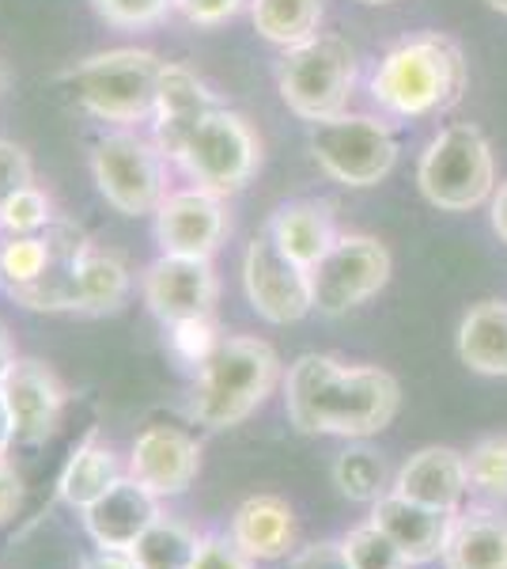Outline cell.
Listing matches in <instances>:
<instances>
[{
  "instance_id": "cell-27",
  "label": "cell",
  "mask_w": 507,
  "mask_h": 569,
  "mask_svg": "<svg viewBox=\"0 0 507 569\" xmlns=\"http://www.w3.org/2000/svg\"><path fill=\"white\" fill-rule=\"evenodd\" d=\"M201 536L190 525L174 517H160L133 543V558L141 569H190L193 555H197Z\"/></svg>"
},
{
  "instance_id": "cell-2",
  "label": "cell",
  "mask_w": 507,
  "mask_h": 569,
  "mask_svg": "<svg viewBox=\"0 0 507 569\" xmlns=\"http://www.w3.org/2000/svg\"><path fill=\"white\" fill-rule=\"evenodd\" d=\"M466 58L455 39L424 31L383 53L372 72V99L394 118L444 114L466 91Z\"/></svg>"
},
{
  "instance_id": "cell-9",
  "label": "cell",
  "mask_w": 507,
  "mask_h": 569,
  "mask_svg": "<svg viewBox=\"0 0 507 569\" xmlns=\"http://www.w3.org/2000/svg\"><path fill=\"white\" fill-rule=\"evenodd\" d=\"M307 144L318 168L341 187L353 190L383 182L398 160V141H394L391 126L372 114H348V110L311 122Z\"/></svg>"
},
{
  "instance_id": "cell-13",
  "label": "cell",
  "mask_w": 507,
  "mask_h": 569,
  "mask_svg": "<svg viewBox=\"0 0 507 569\" xmlns=\"http://www.w3.org/2000/svg\"><path fill=\"white\" fill-rule=\"evenodd\" d=\"M155 243L163 254H190V259H212L227 236L224 198L201 187L168 190L155 209Z\"/></svg>"
},
{
  "instance_id": "cell-43",
  "label": "cell",
  "mask_w": 507,
  "mask_h": 569,
  "mask_svg": "<svg viewBox=\"0 0 507 569\" xmlns=\"http://www.w3.org/2000/svg\"><path fill=\"white\" fill-rule=\"evenodd\" d=\"M16 361V353H12V342H8V330H4V323H0V376L8 372V365Z\"/></svg>"
},
{
  "instance_id": "cell-35",
  "label": "cell",
  "mask_w": 507,
  "mask_h": 569,
  "mask_svg": "<svg viewBox=\"0 0 507 569\" xmlns=\"http://www.w3.org/2000/svg\"><path fill=\"white\" fill-rule=\"evenodd\" d=\"M31 182H34V163L27 149L8 141V137H0V209L20 194V190L31 187Z\"/></svg>"
},
{
  "instance_id": "cell-22",
  "label": "cell",
  "mask_w": 507,
  "mask_h": 569,
  "mask_svg": "<svg viewBox=\"0 0 507 569\" xmlns=\"http://www.w3.org/2000/svg\"><path fill=\"white\" fill-rule=\"evenodd\" d=\"M270 236L276 240L288 259H296L300 266H315L322 254L334 247L337 228H334V213H329L326 201H288L273 213Z\"/></svg>"
},
{
  "instance_id": "cell-38",
  "label": "cell",
  "mask_w": 507,
  "mask_h": 569,
  "mask_svg": "<svg viewBox=\"0 0 507 569\" xmlns=\"http://www.w3.org/2000/svg\"><path fill=\"white\" fill-rule=\"evenodd\" d=\"M292 569H353L341 550V539L337 543H311L303 547L296 558H292Z\"/></svg>"
},
{
  "instance_id": "cell-16",
  "label": "cell",
  "mask_w": 507,
  "mask_h": 569,
  "mask_svg": "<svg viewBox=\"0 0 507 569\" xmlns=\"http://www.w3.org/2000/svg\"><path fill=\"white\" fill-rule=\"evenodd\" d=\"M216 96L209 91L205 80L186 66L168 61L160 77V91H155V110H152V141L160 144V152L174 163L186 144V137L197 130V122L216 110Z\"/></svg>"
},
{
  "instance_id": "cell-4",
  "label": "cell",
  "mask_w": 507,
  "mask_h": 569,
  "mask_svg": "<svg viewBox=\"0 0 507 569\" xmlns=\"http://www.w3.org/2000/svg\"><path fill=\"white\" fill-rule=\"evenodd\" d=\"M281 380V357L262 338H220L193 376L190 418L205 429H235L262 407Z\"/></svg>"
},
{
  "instance_id": "cell-29",
  "label": "cell",
  "mask_w": 507,
  "mask_h": 569,
  "mask_svg": "<svg viewBox=\"0 0 507 569\" xmlns=\"http://www.w3.org/2000/svg\"><path fill=\"white\" fill-rule=\"evenodd\" d=\"M53 259L50 236H8L0 243V284L4 292L27 289L45 273V266Z\"/></svg>"
},
{
  "instance_id": "cell-20",
  "label": "cell",
  "mask_w": 507,
  "mask_h": 569,
  "mask_svg": "<svg viewBox=\"0 0 507 569\" xmlns=\"http://www.w3.org/2000/svg\"><path fill=\"white\" fill-rule=\"evenodd\" d=\"M444 569H507V512L458 509L444 543Z\"/></svg>"
},
{
  "instance_id": "cell-40",
  "label": "cell",
  "mask_w": 507,
  "mask_h": 569,
  "mask_svg": "<svg viewBox=\"0 0 507 569\" xmlns=\"http://www.w3.org/2000/svg\"><path fill=\"white\" fill-rule=\"evenodd\" d=\"M23 498V486H20V475L8 467V460H0V525L16 512V505Z\"/></svg>"
},
{
  "instance_id": "cell-45",
  "label": "cell",
  "mask_w": 507,
  "mask_h": 569,
  "mask_svg": "<svg viewBox=\"0 0 507 569\" xmlns=\"http://www.w3.org/2000/svg\"><path fill=\"white\" fill-rule=\"evenodd\" d=\"M359 4H394V0H359Z\"/></svg>"
},
{
  "instance_id": "cell-3",
  "label": "cell",
  "mask_w": 507,
  "mask_h": 569,
  "mask_svg": "<svg viewBox=\"0 0 507 569\" xmlns=\"http://www.w3.org/2000/svg\"><path fill=\"white\" fill-rule=\"evenodd\" d=\"M163 66L152 50L118 46V50L91 53L77 66L58 72V88L69 96V103L84 110L95 122H107L114 130H133L136 122H149L155 110Z\"/></svg>"
},
{
  "instance_id": "cell-24",
  "label": "cell",
  "mask_w": 507,
  "mask_h": 569,
  "mask_svg": "<svg viewBox=\"0 0 507 569\" xmlns=\"http://www.w3.org/2000/svg\"><path fill=\"white\" fill-rule=\"evenodd\" d=\"M129 289H133L129 266L118 259L114 251H103V247H91V243L80 247V254H77L80 305H77V311H84V316H107V311H118L125 305Z\"/></svg>"
},
{
  "instance_id": "cell-6",
  "label": "cell",
  "mask_w": 507,
  "mask_h": 569,
  "mask_svg": "<svg viewBox=\"0 0 507 569\" xmlns=\"http://www.w3.org/2000/svg\"><path fill=\"white\" fill-rule=\"evenodd\" d=\"M417 187L444 213H466V209L485 206L496 190V160L485 133L469 122L439 130L420 156Z\"/></svg>"
},
{
  "instance_id": "cell-18",
  "label": "cell",
  "mask_w": 507,
  "mask_h": 569,
  "mask_svg": "<svg viewBox=\"0 0 507 569\" xmlns=\"http://www.w3.org/2000/svg\"><path fill=\"white\" fill-rule=\"evenodd\" d=\"M466 490H469L466 456L447 445H428L420 452H413L402 463L398 479H394V493L444 512H458Z\"/></svg>"
},
{
  "instance_id": "cell-23",
  "label": "cell",
  "mask_w": 507,
  "mask_h": 569,
  "mask_svg": "<svg viewBox=\"0 0 507 569\" xmlns=\"http://www.w3.org/2000/svg\"><path fill=\"white\" fill-rule=\"evenodd\" d=\"M458 357L477 376H507V300H481L466 311Z\"/></svg>"
},
{
  "instance_id": "cell-17",
  "label": "cell",
  "mask_w": 507,
  "mask_h": 569,
  "mask_svg": "<svg viewBox=\"0 0 507 569\" xmlns=\"http://www.w3.org/2000/svg\"><path fill=\"white\" fill-rule=\"evenodd\" d=\"M160 498L136 479L122 475L99 501L84 509V531L95 547L133 550L136 539L160 520Z\"/></svg>"
},
{
  "instance_id": "cell-14",
  "label": "cell",
  "mask_w": 507,
  "mask_h": 569,
  "mask_svg": "<svg viewBox=\"0 0 507 569\" xmlns=\"http://www.w3.org/2000/svg\"><path fill=\"white\" fill-rule=\"evenodd\" d=\"M0 395L12 410L16 445H45L61 426L64 415V388L50 365L34 357H16L8 372L0 376Z\"/></svg>"
},
{
  "instance_id": "cell-21",
  "label": "cell",
  "mask_w": 507,
  "mask_h": 569,
  "mask_svg": "<svg viewBox=\"0 0 507 569\" xmlns=\"http://www.w3.org/2000/svg\"><path fill=\"white\" fill-rule=\"evenodd\" d=\"M232 539L254 562H276L296 543V512L276 493H254L235 509Z\"/></svg>"
},
{
  "instance_id": "cell-32",
  "label": "cell",
  "mask_w": 507,
  "mask_h": 569,
  "mask_svg": "<svg viewBox=\"0 0 507 569\" xmlns=\"http://www.w3.org/2000/svg\"><path fill=\"white\" fill-rule=\"evenodd\" d=\"M50 224H53V201L39 182H31V187L20 190V194L0 209V232L4 236H42Z\"/></svg>"
},
{
  "instance_id": "cell-34",
  "label": "cell",
  "mask_w": 507,
  "mask_h": 569,
  "mask_svg": "<svg viewBox=\"0 0 507 569\" xmlns=\"http://www.w3.org/2000/svg\"><path fill=\"white\" fill-rule=\"evenodd\" d=\"M99 20L118 27V31H144V27L163 23L174 12V0H91Z\"/></svg>"
},
{
  "instance_id": "cell-30",
  "label": "cell",
  "mask_w": 507,
  "mask_h": 569,
  "mask_svg": "<svg viewBox=\"0 0 507 569\" xmlns=\"http://www.w3.org/2000/svg\"><path fill=\"white\" fill-rule=\"evenodd\" d=\"M341 550H345V558L353 569H409L413 566L398 550V543H394L379 525H372V520L353 531H345Z\"/></svg>"
},
{
  "instance_id": "cell-8",
  "label": "cell",
  "mask_w": 507,
  "mask_h": 569,
  "mask_svg": "<svg viewBox=\"0 0 507 569\" xmlns=\"http://www.w3.org/2000/svg\"><path fill=\"white\" fill-rule=\"evenodd\" d=\"M179 163L186 171L193 187L209 190L216 198L239 194L246 182L254 179L257 163H262V144L243 114L227 107H216L197 130L186 137L179 152Z\"/></svg>"
},
{
  "instance_id": "cell-42",
  "label": "cell",
  "mask_w": 507,
  "mask_h": 569,
  "mask_svg": "<svg viewBox=\"0 0 507 569\" xmlns=\"http://www.w3.org/2000/svg\"><path fill=\"white\" fill-rule=\"evenodd\" d=\"M16 445V426H12V410H8L4 395H0V460H8Z\"/></svg>"
},
{
  "instance_id": "cell-41",
  "label": "cell",
  "mask_w": 507,
  "mask_h": 569,
  "mask_svg": "<svg viewBox=\"0 0 507 569\" xmlns=\"http://www.w3.org/2000/svg\"><path fill=\"white\" fill-rule=\"evenodd\" d=\"M488 201H493V206H488L493 209V213H488L493 217V232L500 236V243H507V182H500Z\"/></svg>"
},
{
  "instance_id": "cell-46",
  "label": "cell",
  "mask_w": 507,
  "mask_h": 569,
  "mask_svg": "<svg viewBox=\"0 0 507 569\" xmlns=\"http://www.w3.org/2000/svg\"><path fill=\"white\" fill-rule=\"evenodd\" d=\"M4 80H8V77H4V66H0V91H4Z\"/></svg>"
},
{
  "instance_id": "cell-31",
  "label": "cell",
  "mask_w": 507,
  "mask_h": 569,
  "mask_svg": "<svg viewBox=\"0 0 507 569\" xmlns=\"http://www.w3.org/2000/svg\"><path fill=\"white\" fill-rule=\"evenodd\" d=\"M469 490L485 493L488 501H507V437H485L466 456Z\"/></svg>"
},
{
  "instance_id": "cell-26",
  "label": "cell",
  "mask_w": 507,
  "mask_h": 569,
  "mask_svg": "<svg viewBox=\"0 0 507 569\" xmlns=\"http://www.w3.org/2000/svg\"><path fill=\"white\" fill-rule=\"evenodd\" d=\"M322 16H326V0H251L254 31L281 50L318 34Z\"/></svg>"
},
{
  "instance_id": "cell-39",
  "label": "cell",
  "mask_w": 507,
  "mask_h": 569,
  "mask_svg": "<svg viewBox=\"0 0 507 569\" xmlns=\"http://www.w3.org/2000/svg\"><path fill=\"white\" fill-rule=\"evenodd\" d=\"M80 569H141L133 558V550H114V547H95L91 555H84Z\"/></svg>"
},
{
  "instance_id": "cell-25",
  "label": "cell",
  "mask_w": 507,
  "mask_h": 569,
  "mask_svg": "<svg viewBox=\"0 0 507 569\" xmlns=\"http://www.w3.org/2000/svg\"><path fill=\"white\" fill-rule=\"evenodd\" d=\"M122 479V467H118V456L110 452L107 445H99L95 433H91L84 445H77V452L69 456L61 479H58V498L69 505V509L84 512L91 501H99L103 493Z\"/></svg>"
},
{
  "instance_id": "cell-7",
  "label": "cell",
  "mask_w": 507,
  "mask_h": 569,
  "mask_svg": "<svg viewBox=\"0 0 507 569\" xmlns=\"http://www.w3.org/2000/svg\"><path fill=\"white\" fill-rule=\"evenodd\" d=\"M168 156L136 130H107L91 144V179L122 217H152L168 198Z\"/></svg>"
},
{
  "instance_id": "cell-1",
  "label": "cell",
  "mask_w": 507,
  "mask_h": 569,
  "mask_svg": "<svg viewBox=\"0 0 507 569\" xmlns=\"http://www.w3.org/2000/svg\"><path fill=\"white\" fill-rule=\"evenodd\" d=\"M402 388L386 369L345 365L329 353H303L284 380V410L303 437L364 440L398 415Z\"/></svg>"
},
{
  "instance_id": "cell-33",
  "label": "cell",
  "mask_w": 507,
  "mask_h": 569,
  "mask_svg": "<svg viewBox=\"0 0 507 569\" xmlns=\"http://www.w3.org/2000/svg\"><path fill=\"white\" fill-rule=\"evenodd\" d=\"M220 346V330L212 323V316H193V319H179V323H168V350L174 361L190 365L193 372L209 361V353Z\"/></svg>"
},
{
  "instance_id": "cell-5",
  "label": "cell",
  "mask_w": 507,
  "mask_h": 569,
  "mask_svg": "<svg viewBox=\"0 0 507 569\" xmlns=\"http://www.w3.org/2000/svg\"><path fill=\"white\" fill-rule=\"evenodd\" d=\"M356 88V53L341 34H311L281 53L276 61V91L284 107L303 122L345 114Z\"/></svg>"
},
{
  "instance_id": "cell-37",
  "label": "cell",
  "mask_w": 507,
  "mask_h": 569,
  "mask_svg": "<svg viewBox=\"0 0 507 569\" xmlns=\"http://www.w3.org/2000/svg\"><path fill=\"white\" fill-rule=\"evenodd\" d=\"M243 4H251V0H174V12H182L197 27H220L243 12Z\"/></svg>"
},
{
  "instance_id": "cell-15",
  "label": "cell",
  "mask_w": 507,
  "mask_h": 569,
  "mask_svg": "<svg viewBox=\"0 0 507 569\" xmlns=\"http://www.w3.org/2000/svg\"><path fill=\"white\" fill-rule=\"evenodd\" d=\"M201 475V445L179 426H149L133 440L129 479L149 486L155 498H179Z\"/></svg>"
},
{
  "instance_id": "cell-12",
  "label": "cell",
  "mask_w": 507,
  "mask_h": 569,
  "mask_svg": "<svg viewBox=\"0 0 507 569\" xmlns=\"http://www.w3.org/2000/svg\"><path fill=\"white\" fill-rule=\"evenodd\" d=\"M144 305L163 327L179 319L212 316L220 297V281L212 259H190V254H160L141 278Z\"/></svg>"
},
{
  "instance_id": "cell-10",
  "label": "cell",
  "mask_w": 507,
  "mask_h": 569,
  "mask_svg": "<svg viewBox=\"0 0 507 569\" xmlns=\"http://www.w3.org/2000/svg\"><path fill=\"white\" fill-rule=\"evenodd\" d=\"M391 251L372 236H337L322 259L311 266V292L318 316H348L353 308L379 297L391 281Z\"/></svg>"
},
{
  "instance_id": "cell-44",
  "label": "cell",
  "mask_w": 507,
  "mask_h": 569,
  "mask_svg": "<svg viewBox=\"0 0 507 569\" xmlns=\"http://www.w3.org/2000/svg\"><path fill=\"white\" fill-rule=\"evenodd\" d=\"M488 8H496V12L507 16V0H488Z\"/></svg>"
},
{
  "instance_id": "cell-36",
  "label": "cell",
  "mask_w": 507,
  "mask_h": 569,
  "mask_svg": "<svg viewBox=\"0 0 507 569\" xmlns=\"http://www.w3.org/2000/svg\"><path fill=\"white\" fill-rule=\"evenodd\" d=\"M190 569H254V558L232 536H216L212 531V536H201Z\"/></svg>"
},
{
  "instance_id": "cell-28",
  "label": "cell",
  "mask_w": 507,
  "mask_h": 569,
  "mask_svg": "<svg viewBox=\"0 0 507 569\" xmlns=\"http://www.w3.org/2000/svg\"><path fill=\"white\" fill-rule=\"evenodd\" d=\"M334 482L348 501L359 505H375L383 493H391V471H386L383 452L367 445H353L334 460Z\"/></svg>"
},
{
  "instance_id": "cell-11",
  "label": "cell",
  "mask_w": 507,
  "mask_h": 569,
  "mask_svg": "<svg viewBox=\"0 0 507 569\" xmlns=\"http://www.w3.org/2000/svg\"><path fill=\"white\" fill-rule=\"evenodd\" d=\"M243 289L246 300L265 323L288 327L300 323L307 311H315V292H311V270L276 247L270 228L254 236L243 254Z\"/></svg>"
},
{
  "instance_id": "cell-19",
  "label": "cell",
  "mask_w": 507,
  "mask_h": 569,
  "mask_svg": "<svg viewBox=\"0 0 507 569\" xmlns=\"http://www.w3.org/2000/svg\"><path fill=\"white\" fill-rule=\"evenodd\" d=\"M450 520H455V512L428 509V505L409 501L394 490L372 505V525H379L413 566H424L444 555Z\"/></svg>"
}]
</instances>
